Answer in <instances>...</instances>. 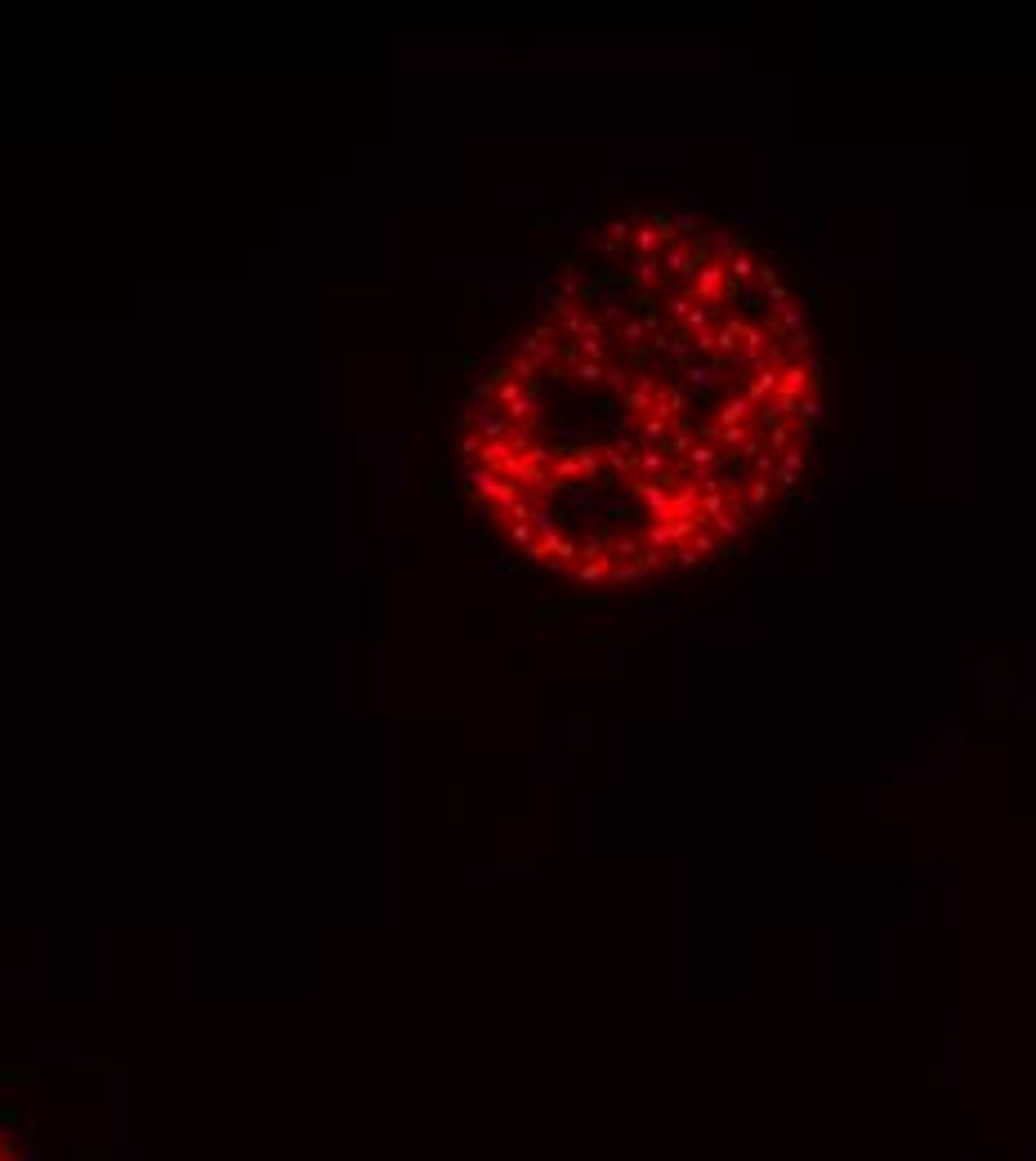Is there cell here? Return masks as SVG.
Returning a JSON list of instances; mask_svg holds the SVG:
<instances>
[{
  "instance_id": "6da1fadb",
  "label": "cell",
  "mask_w": 1036,
  "mask_h": 1161,
  "mask_svg": "<svg viewBox=\"0 0 1036 1161\" xmlns=\"http://www.w3.org/2000/svg\"><path fill=\"white\" fill-rule=\"evenodd\" d=\"M823 358L791 281L701 214H621L474 389L465 487L501 536L581 585L728 554L795 492Z\"/></svg>"
}]
</instances>
